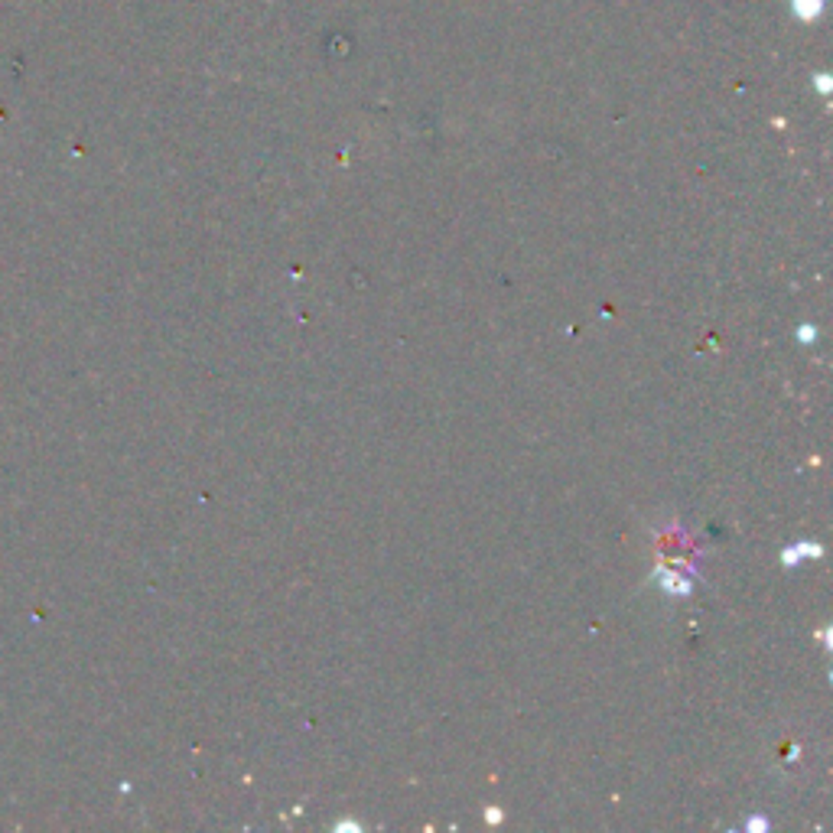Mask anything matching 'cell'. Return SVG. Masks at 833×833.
<instances>
[{"label":"cell","instance_id":"obj_1","mask_svg":"<svg viewBox=\"0 0 833 833\" xmlns=\"http://www.w3.org/2000/svg\"><path fill=\"white\" fill-rule=\"evenodd\" d=\"M821 7H824V0H797V17H817L821 13Z\"/></svg>","mask_w":833,"mask_h":833}]
</instances>
